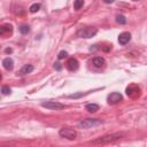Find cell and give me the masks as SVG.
<instances>
[{
    "mask_svg": "<svg viewBox=\"0 0 147 147\" xmlns=\"http://www.w3.org/2000/svg\"><path fill=\"white\" fill-rule=\"evenodd\" d=\"M123 137L122 133H113V134H108V136H103V137H100L95 140L92 141L93 145H98V144H108V142H113L117 139H121Z\"/></svg>",
    "mask_w": 147,
    "mask_h": 147,
    "instance_id": "cell-1",
    "label": "cell"
},
{
    "mask_svg": "<svg viewBox=\"0 0 147 147\" xmlns=\"http://www.w3.org/2000/svg\"><path fill=\"white\" fill-rule=\"evenodd\" d=\"M102 123H103V121L100 119V118H85V119H82L78 123V126L80 129H90V127H93V126H98Z\"/></svg>",
    "mask_w": 147,
    "mask_h": 147,
    "instance_id": "cell-2",
    "label": "cell"
},
{
    "mask_svg": "<svg viewBox=\"0 0 147 147\" xmlns=\"http://www.w3.org/2000/svg\"><path fill=\"white\" fill-rule=\"evenodd\" d=\"M96 32H98V29H96V28L87 26V28H82V29H79V30L77 31V36H78L79 38H85V39H87V38L94 37V36L96 34Z\"/></svg>",
    "mask_w": 147,
    "mask_h": 147,
    "instance_id": "cell-3",
    "label": "cell"
},
{
    "mask_svg": "<svg viewBox=\"0 0 147 147\" xmlns=\"http://www.w3.org/2000/svg\"><path fill=\"white\" fill-rule=\"evenodd\" d=\"M59 134L62 138H65V139H69V140H74L76 138V136H77V132H76V130L70 129V127H62V129H60Z\"/></svg>",
    "mask_w": 147,
    "mask_h": 147,
    "instance_id": "cell-4",
    "label": "cell"
},
{
    "mask_svg": "<svg viewBox=\"0 0 147 147\" xmlns=\"http://www.w3.org/2000/svg\"><path fill=\"white\" fill-rule=\"evenodd\" d=\"M126 94H127L129 96H131V98H137V96H139V95H140V88H139V86L136 85V84L129 85V86L126 87Z\"/></svg>",
    "mask_w": 147,
    "mask_h": 147,
    "instance_id": "cell-5",
    "label": "cell"
},
{
    "mask_svg": "<svg viewBox=\"0 0 147 147\" xmlns=\"http://www.w3.org/2000/svg\"><path fill=\"white\" fill-rule=\"evenodd\" d=\"M41 106L44 108H47V109H55V110H59V109H63L64 108V105L63 103H60L57 101H46V102H42Z\"/></svg>",
    "mask_w": 147,
    "mask_h": 147,
    "instance_id": "cell-6",
    "label": "cell"
},
{
    "mask_svg": "<svg viewBox=\"0 0 147 147\" xmlns=\"http://www.w3.org/2000/svg\"><path fill=\"white\" fill-rule=\"evenodd\" d=\"M122 94L118 93V92H113L108 95V103L109 105H115V103H118L119 101H122Z\"/></svg>",
    "mask_w": 147,
    "mask_h": 147,
    "instance_id": "cell-7",
    "label": "cell"
},
{
    "mask_svg": "<svg viewBox=\"0 0 147 147\" xmlns=\"http://www.w3.org/2000/svg\"><path fill=\"white\" fill-rule=\"evenodd\" d=\"M78 65H79V63H78L77 59H75V57H70V59L68 60V62H67V68H68V70H70V71L77 70V69H78Z\"/></svg>",
    "mask_w": 147,
    "mask_h": 147,
    "instance_id": "cell-8",
    "label": "cell"
},
{
    "mask_svg": "<svg viewBox=\"0 0 147 147\" xmlns=\"http://www.w3.org/2000/svg\"><path fill=\"white\" fill-rule=\"evenodd\" d=\"M131 40V34L129 32H122L119 36H118V42L121 45H125L127 44L129 41Z\"/></svg>",
    "mask_w": 147,
    "mask_h": 147,
    "instance_id": "cell-9",
    "label": "cell"
},
{
    "mask_svg": "<svg viewBox=\"0 0 147 147\" xmlns=\"http://www.w3.org/2000/svg\"><path fill=\"white\" fill-rule=\"evenodd\" d=\"M92 64H93L95 68H102V67H105L106 61H105L103 57H101V56H96V57H94V59L92 60Z\"/></svg>",
    "mask_w": 147,
    "mask_h": 147,
    "instance_id": "cell-10",
    "label": "cell"
},
{
    "mask_svg": "<svg viewBox=\"0 0 147 147\" xmlns=\"http://www.w3.org/2000/svg\"><path fill=\"white\" fill-rule=\"evenodd\" d=\"M2 65H3V68L6 69V70H11L13 68H14V61H13V59H10V57H6V59H3V61H2Z\"/></svg>",
    "mask_w": 147,
    "mask_h": 147,
    "instance_id": "cell-11",
    "label": "cell"
},
{
    "mask_svg": "<svg viewBox=\"0 0 147 147\" xmlns=\"http://www.w3.org/2000/svg\"><path fill=\"white\" fill-rule=\"evenodd\" d=\"M13 31V26L10 24H3L0 26V34L5 36L6 33H10Z\"/></svg>",
    "mask_w": 147,
    "mask_h": 147,
    "instance_id": "cell-12",
    "label": "cell"
},
{
    "mask_svg": "<svg viewBox=\"0 0 147 147\" xmlns=\"http://www.w3.org/2000/svg\"><path fill=\"white\" fill-rule=\"evenodd\" d=\"M32 71H33V65H32V64H25V65L22 67L20 74H21V75H26V74H30V72H32Z\"/></svg>",
    "mask_w": 147,
    "mask_h": 147,
    "instance_id": "cell-13",
    "label": "cell"
},
{
    "mask_svg": "<svg viewBox=\"0 0 147 147\" xmlns=\"http://www.w3.org/2000/svg\"><path fill=\"white\" fill-rule=\"evenodd\" d=\"M85 109L88 113H95L96 110H99V105H96V103H88V105L85 106Z\"/></svg>",
    "mask_w": 147,
    "mask_h": 147,
    "instance_id": "cell-14",
    "label": "cell"
},
{
    "mask_svg": "<svg viewBox=\"0 0 147 147\" xmlns=\"http://www.w3.org/2000/svg\"><path fill=\"white\" fill-rule=\"evenodd\" d=\"M18 30H20V32H21V33L26 34V33H29V32H30V26H29L28 24H22V25H20Z\"/></svg>",
    "mask_w": 147,
    "mask_h": 147,
    "instance_id": "cell-15",
    "label": "cell"
},
{
    "mask_svg": "<svg viewBox=\"0 0 147 147\" xmlns=\"http://www.w3.org/2000/svg\"><path fill=\"white\" fill-rule=\"evenodd\" d=\"M83 6H84V0H75V2H74V8H75L76 10H79Z\"/></svg>",
    "mask_w": 147,
    "mask_h": 147,
    "instance_id": "cell-16",
    "label": "cell"
},
{
    "mask_svg": "<svg viewBox=\"0 0 147 147\" xmlns=\"http://www.w3.org/2000/svg\"><path fill=\"white\" fill-rule=\"evenodd\" d=\"M39 9H40V3H32L29 8L30 13H37Z\"/></svg>",
    "mask_w": 147,
    "mask_h": 147,
    "instance_id": "cell-17",
    "label": "cell"
},
{
    "mask_svg": "<svg viewBox=\"0 0 147 147\" xmlns=\"http://www.w3.org/2000/svg\"><path fill=\"white\" fill-rule=\"evenodd\" d=\"M116 22L118 24H125L126 23V18H125L124 15H117L116 16Z\"/></svg>",
    "mask_w": 147,
    "mask_h": 147,
    "instance_id": "cell-18",
    "label": "cell"
},
{
    "mask_svg": "<svg viewBox=\"0 0 147 147\" xmlns=\"http://www.w3.org/2000/svg\"><path fill=\"white\" fill-rule=\"evenodd\" d=\"M1 92H2V94L7 95V94H10L11 90H10L8 86H2V87H1Z\"/></svg>",
    "mask_w": 147,
    "mask_h": 147,
    "instance_id": "cell-19",
    "label": "cell"
},
{
    "mask_svg": "<svg viewBox=\"0 0 147 147\" xmlns=\"http://www.w3.org/2000/svg\"><path fill=\"white\" fill-rule=\"evenodd\" d=\"M68 56V53L65 52V51H61L60 53H59V55H57V59L59 60H62V59H64V57H67Z\"/></svg>",
    "mask_w": 147,
    "mask_h": 147,
    "instance_id": "cell-20",
    "label": "cell"
},
{
    "mask_svg": "<svg viewBox=\"0 0 147 147\" xmlns=\"http://www.w3.org/2000/svg\"><path fill=\"white\" fill-rule=\"evenodd\" d=\"M84 95V93H77V94H70L69 95V98H79V96H83Z\"/></svg>",
    "mask_w": 147,
    "mask_h": 147,
    "instance_id": "cell-21",
    "label": "cell"
},
{
    "mask_svg": "<svg viewBox=\"0 0 147 147\" xmlns=\"http://www.w3.org/2000/svg\"><path fill=\"white\" fill-rule=\"evenodd\" d=\"M54 68L57 70V71H60L61 69H62V67H61V64L59 63V62H56V63H54Z\"/></svg>",
    "mask_w": 147,
    "mask_h": 147,
    "instance_id": "cell-22",
    "label": "cell"
},
{
    "mask_svg": "<svg viewBox=\"0 0 147 147\" xmlns=\"http://www.w3.org/2000/svg\"><path fill=\"white\" fill-rule=\"evenodd\" d=\"M103 2H105V3H113L114 0H103Z\"/></svg>",
    "mask_w": 147,
    "mask_h": 147,
    "instance_id": "cell-23",
    "label": "cell"
},
{
    "mask_svg": "<svg viewBox=\"0 0 147 147\" xmlns=\"http://www.w3.org/2000/svg\"><path fill=\"white\" fill-rule=\"evenodd\" d=\"M11 52H13L11 48H6V53H11Z\"/></svg>",
    "mask_w": 147,
    "mask_h": 147,
    "instance_id": "cell-24",
    "label": "cell"
},
{
    "mask_svg": "<svg viewBox=\"0 0 147 147\" xmlns=\"http://www.w3.org/2000/svg\"><path fill=\"white\" fill-rule=\"evenodd\" d=\"M132 1H138V0H132Z\"/></svg>",
    "mask_w": 147,
    "mask_h": 147,
    "instance_id": "cell-25",
    "label": "cell"
}]
</instances>
